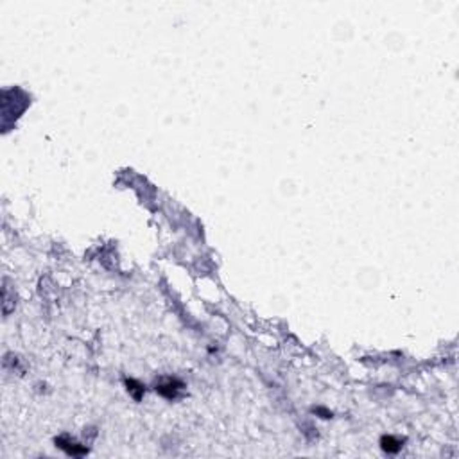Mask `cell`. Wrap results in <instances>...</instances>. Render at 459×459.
<instances>
[{
    "mask_svg": "<svg viewBox=\"0 0 459 459\" xmlns=\"http://www.w3.org/2000/svg\"><path fill=\"white\" fill-rule=\"evenodd\" d=\"M181 389H183V384L176 379H163L158 386H156V391L160 393L161 397L169 398V400L178 398Z\"/></svg>",
    "mask_w": 459,
    "mask_h": 459,
    "instance_id": "cell-1",
    "label": "cell"
},
{
    "mask_svg": "<svg viewBox=\"0 0 459 459\" xmlns=\"http://www.w3.org/2000/svg\"><path fill=\"white\" fill-rule=\"evenodd\" d=\"M56 447H59V449H63V451H67V454L70 456H81V454H86V449L85 447L77 445L74 440H70L68 436H59L56 438Z\"/></svg>",
    "mask_w": 459,
    "mask_h": 459,
    "instance_id": "cell-2",
    "label": "cell"
},
{
    "mask_svg": "<svg viewBox=\"0 0 459 459\" xmlns=\"http://www.w3.org/2000/svg\"><path fill=\"white\" fill-rule=\"evenodd\" d=\"M380 445H382V449L388 452V454H397L402 447H404V442L395 436H384L382 440H380Z\"/></svg>",
    "mask_w": 459,
    "mask_h": 459,
    "instance_id": "cell-3",
    "label": "cell"
},
{
    "mask_svg": "<svg viewBox=\"0 0 459 459\" xmlns=\"http://www.w3.org/2000/svg\"><path fill=\"white\" fill-rule=\"evenodd\" d=\"M126 386H128V391L133 395V398L135 400H140V398L144 397V386L140 382H137V380H133V379H128L126 380Z\"/></svg>",
    "mask_w": 459,
    "mask_h": 459,
    "instance_id": "cell-4",
    "label": "cell"
},
{
    "mask_svg": "<svg viewBox=\"0 0 459 459\" xmlns=\"http://www.w3.org/2000/svg\"><path fill=\"white\" fill-rule=\"evenodd\" d=\"M314 413H317V415H321V418H332V413L326 409H321V407H317V409H314Z\"/></svg>",
    "mask_w": 459,
    "mask_h": 459,
    "instance_id": "cell-5",
    "label": "cell"
}]
</instances>
